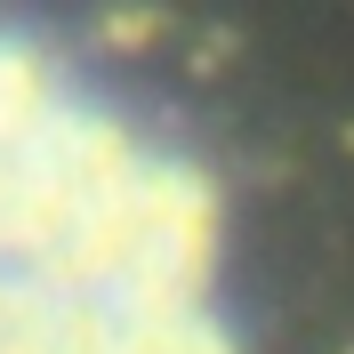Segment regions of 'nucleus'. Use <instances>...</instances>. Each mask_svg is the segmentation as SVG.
I'll use <instances>...</instances> for the list:
<instances>
[{
  "instance_id": "obj_1",
  "label": "nucleus",
  "mask_w": 354,
  "mask_h": 354,
  "mask_svg": "<svg viewBox=\"0 0 354 354\" xmlns=\"http://www.w3.org/2000/svg\"><path fill=\"white\" fill-rule=\"evenodd\" d=\"M0 354H242L209 169L32 24H0Z\"/></svg>"
}]
</instances>
